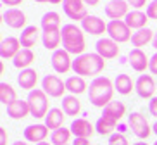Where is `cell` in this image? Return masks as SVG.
<instances>
[{"label": "cell", "instance_id": "12", "mask_svg": "<svg viewBox=\"0 0 157 145\" xmlns=\"http://www.w3.org/2000/svg\"><path fill=\"white\" fill-rule=\"evenodd\" d=\"M81 29H83L85 33H90V35L98 36V35L107 33V24L104 23L98 16H90L88 14L86 17L81 21Z\"/></svg>", "mask_w": 157, "mask_h": 145}, {"label": "cell", "instance_id": "27", "mask_svg": "<svg viewBox=\"0 0 157 145\" xmlns=\"http://www.w3.org/2000/svg\"><path fill=\"white\" fill-rule=\"evenodd\" d=\"M31 62H35V54H33L31 48H21V52L14 57V66L21 71L28 69Z\"/></svg>", "mask_w": 157, "mask_h": 145}, {"label": "cell", "instance_id": "30", "mask_svg": "<svg viewBox=\"0 0 157 145\" xmlns=\"http://www.w3.org/2000/svg\"><path fill=\"white\" fill-rule=\"evenodd\" d=\"M66 88L73 95H79V93H83V92H86V81H85V78H81L78 74L69 76L66 80Z\"/></svg>", "mask_w": 157, "mask_h": 145}, {"label": "cell", "instance_id": "22", "mask_svg": "<svg viewBox=\"0 0 157 145\" xmlns=\"http://www.w3.org/2000/svg\"><path fill=\"white\" fill-rule=\"evenodd\" d=\"M36 81H38V73L35 69H31V67L21 71V73H19V76H17L19 86H21L23 90H28V92H33V90H35Z\"/></svg>", "mask_w": 157, "mask_h": 145}, {"label": "cell", "instance_id": "24", "mask_svg": "<svg viewBox=\"0 0 157 145\" xmlns=\"http://www.w3.org/2000/svg\"><path fill=\"white\" fill-rule=\"evenodd\" d=\"M116 126H117V121L109 116H104V114L95 123V130H97L98 135H114L112 131L116 130Z\"/></svg>", "mask_w": 157, "mask_h": 145}, {"label": "cell", "instance_id": "38", "mask_svg": "<svg viewBox=\"0 0 157 145\" xmlns=\"http://www.w3.org/2000/svg\"><path fill=\"white\" fill-rule=\"evenodd\" d=\"M148 69L152 74H157V52L150 57V62H148Z\"/></svg>", "mask_w": 157, "mask_h": 145}, {"label": "cell", "instance_id": "36", "mask_svg": "<svg viewBox=\"0 0 157 145\" xmlns=\"http://www.w3.org/2000/svg\"><path fill=\"white\" fill-rule=\"evenodd\" d=\"M147 16H148V19H155L157 21V0H152L147 5Z\"/></svg>", "mask_w": 157, "mask_h": 145}, {"label": "cell", "instance_id": "52", "mask_svg": "<svg viewBox=\"0 0 157 145\" xmlns=\"http://www.w3.org/2000/svg\"><path fill=\"white\" fill-rule=\"evenodd\" d=\"M109 2H111V0H109Z\"/></svg>", "mask_w": 157, "mask_h": 145}, {"label": "cell", "instance_id": "23", "mask_svg": "<svg viewBox=\"0 0 157 145\" xmlns=\"http://www.w3.org/2000/svg\"><path fill=\"white\" fill-rule=\"evenodd\" d=\"M38 38H40V29L36 26H26L23 29V33H21V36H19V42H21V47L31 48V47H35Z\"/></svg>", "mask_w": 157, "mask_h": 145}, {"label": "cell", "instance_id": "41", "mask_svg": "<svg viewBox=\"0 0 157 145\" xmlns=\"http://www.w3.org/2000/svg\"><path fill=\"white\" fill-rule=\"evenodd\" d=\"M0 145H7V131H5V128H0Z\"/></svg>", "mask_w": 157, "mask_h": 145}, {"label": "cell", "instance_id": "20", "mask_svg": "<svg viewBox=\"0 0 157 145\" xmlns=\"http://www.w3.org/2000/svg\"><path fill=\"white\" fill-rule=\"evenodd\" d=\"M124 23L131 29H136L138 31V29L147 28L148 16H147V12H142V10H129V14L124 17Z\"/></svg>", "mask_w": 157, "mask_h": 145}, {"label": "cell", "instance_id": "40", "mask_svg": "<svg viewBox=\"0 0 157 145\" xmlns=\"http://www.w3.org/2000/svg\"><path fill=\"white\" fill-rule=\"evenodd\" d=\"M4 5H10V9H16V5H21L23 0H2Z\"/></svg>", "mask_w": 157, "mask_h": 145}, {"label": "cell", "instance_id": "44", "mask_svg": "<svg viewBox=\"0 0 157 145\" xmlns=\"http://www.w3.org/2000/svg\"><path fill=\"white\" fill-rule=\"evenodd\" d=\"M152 45H154V48L157 50V33L154 35V40H152Z\"/></svg>", "mask_w": 157, "mask_h": 145}, {"label": "cell", "instance_id": "1", "mask_svg": "<svg viewBox=\"0 0 157 145\" xmlns=\"http://www.w3.org/2000/svg\"><path fill=\"white\" fill-rule=\"evenodd\" d=\"M114 83L105 76H98L90 83V90H88V98L95 107L105 109L109 104L112 102V95H114Z\"/></svg>", "mask_w": 157, "mask_h": 145}, {"label": "cell", "instance_id": "14", "mask_svg": "<svg viewBox=\"0 0 157 145\" xmlns=\"http://www.w3.org/2000/svg\"><path fill=\"white\" fill-rule=\"evenodd\" d=\"M95 48H97V54L104 59H114L119 55V45L111 38H100Z\"/></svg>", "mask_w": 157, "mask_h": 145}, {"label": "cell", "instance_id": "11", "mask_svg": "<svg viewBox=\"0 0 157 145\" xmlns=\"http://www.w3.org/2000/svg\"><path fill=\"white\" fill-rule=\"evenodd\" d=\"M129 14V4L126 0H111L105 5V16L111 21H117L123 19Z\"/></svg>", "mask_w": 157, "mask_h": 145}, {"label": "cell", "instance_id": "21", "mask_svg": "<svg viewBox=\"0 0 157 145\" xmlns=\"http://www.w3.org/2000/svg\"><path fill=\"white\" fill-rule=\"evenodd\" d=\"M64 121H66L64 111H62V109H57V107L50 109L48 114L45 116V126L48 128V130H52V131L62 128L64 126Z\"/></svg>", "mask_w": 157, "mask_h": 145}, {"label": "cell", "instance_id": "15", "mask_svg": "<svg viewBox=\"0 0 157 145\" xmlns=\"http://www.w3.org/2000/svg\"><path fill=\"white\" fill-rule=\"evenodd\" d=\"M19 52H21V42H19V38L7 36L2 40V43H0V57L2 59H14Z\"/></svg>", "mask_w": 157, "mask_h": 145}, {"label": "cell", "instance_id": "35", "mask_svg": "<svg viewBox=\"0 0 157 145\" xmlns=\"http://www.w3.org/2000/svg\"><path fill=\"white\" fill-rule=\"evenodd\" d=\"M109 145H129V142L123 133H114L109 136Z\"/></svg>", "mask_w": 157, "mask_h": 145}, {"label": "cell", "instance_id": "19", "mask_svg": "<svg viewBox=\"0 0 157 145\" xmlns=\"http://www.w3.org/2000/svg\"><path fill=\"white\" fill-rule=\"evenodd\" d=\"M128 61H129V64H131V67H133L135 71H138V73H143V71L148 67V62H150L142 48H133V50L128 54Z\"/></svg>", "mask_w": 157, "mask_h": 145}, {"label": "cell", "instance_id": "3", "mask_svg": "<svg viewBox=\"0 0 157 145\" xmlns=\"http://www.w3.org/2000/svg\"><path fill=\"white\" fill-rule=\"evenodd\" d=\"M105 67V59L95 54H83V55L76 57L73 61V71L78 76H97L100 74Z\"/></svg>", "mask_w": 157, "mask_h": 145}, {"label": "cell", "instance_id": "17", "mask_svg": "<svg viewBox=\"0 0 157 145\" xmlns=\"http://www.w3.org/2000/svg\"><path fill=\"white\" fill-rule=\"evenodd\" d=\"M2 19H4V23L9 28H14V29H21L26 24V16H24L23 10L19 9H7L4 12V16H2Z\"/></svg>", "mask_w": 157, "mask_h": 145}, {"label": "cell", "instance_id": "9", "mask_svg": "<svg viewBox=\"0 0 157 145\" xmlns=\"http://www.w3.org/2000/svg\"><path fill=\"white\" fill-rule=\"evenodd\" d=\"M62 9H64L66 16L73 21H83L88 16L86 12V5H85L83 0H64L62 2Z\"/></svg>", "mask_w": 157, "mask_h": 145}, {"label": "cell", "instance_id": "25", "mask_svg": "<svg viewBox=\"0 0 157 145\" xmlns=\"http://www.w3.org/2000/svg\"><path fill=\"white\" fill-rule=\"evenodd\" d=\"M42 29H43V33H47V31H60V16L57 14V12H54V10L43 14Z\"/></svg>", "mask_w": 157, "mask_h": 145}, {"label": "cell", "instance_id": "29", "mask_svg": "<svg viewBox=\"0 0 157 145\" xmlns=\"http://www.w3.org/2000/svg\"><path fill=\"white\" fill-rule=\"evenodd\" d=\"M114 88L117 90V93L128 95V93H131V90L135 88V83L128 74H117L116 80H114Z\"/></svg>", "mask_w": 157, "mask_h": 145}, {"label": "cell", "instance_id": "45", "mask_svg": "<svg viewBox=\"0 0 157 145\" xmlns=\"http://www.w3.org/2000/svg\"><path fill=\"white\" fill-rule=\"evenodd\" d=\"M48 2H50V4H62L64 0H48Z\"/></svg>", "mask_w": 157, "mask_h": 145}, {"label": "cell", "instance_id": "42", "mask_svg": "<svg viewBox=\"0 0 157 145\" xmlns=\"http://www.w3.org/2000/svg\"><path fill=\"white\" fill-rule=\"evenodd\" d=\"M73 145H92V143H90V138H74Z\"/></svg>", "mask_w": 157, "mask_h": 145}, {"label": "cell", "instance_id": "13", "mask_svg": "<svg viewBox=\"0 0 157 145\" xmlns=\"http://www.w3.org/2000/svg\"><path fill=\"white\" fill-rule=\"evenodd\" d=\"M95 131H97L95 126L85 117H78L71 123V133L74 135V138H90Z\"/></svg>", "mask_w": 157, "mask_h": 145}, {"label": "cell", "instance_id": "48", "mask_svg": "<svg viewBox=\"0 0 157 145\" xmlns=\"http://www.w3.org/2000/svg\"><path fill=\"white\" fill-rule=\"evenodd\" d=\"M36 145H52V143H48V142H42V143H36Z\"/></svg>", "mask_w": 157, "mask_h": 145}, {"label": "cell", "instance_id": "46", "mask_svg": "<svg viewBox=\"0 0 157 145\" xmlns=\"http://www.w3.org/2000/svg\"><path fill=\"white\" fill-rule=\"evenodd\" d=\"M152 131H154V133H155V135H157V121L154 123V126H152Z\"/></svg>", "mask_w": 157, "mask_h": 145}, {"label": "cell", "instance_id": "26", "mask_svg": "<svg viewBox=\"0 0 157 145\" xmlns=\"http://www.w3.org/2000/svg\"><path fill=\"white\" fill-rule=\"evenodd\" d=\"M154 35H155V33H154L150 28L138 29V31L133 33V36H131V45H133L135 48L145 47L148 42H152V40H154Z\"/></svg>", "mask_w": 157, "mask_h": 145}, {"label": "cell", "instance_id": "50", "mask_svg": "<svg viewBox=\"0 0 157 145\" xmlns=\"http://www.w3.org/2000/svg\"><path fill=\"white\" fill-rule=\"evenodd\" d=\"M35 2H40V4H45V2H48V0H35Z\"/></svg>", "mask_w": 157, "mask_h": 145}, {"label": "cell", "instance_id": "51", "mask_svg": "<svg viewBox=\"0 0 157 145\" xmlns=\"http://www.w3.org/2000/svg\"><path fill=\"white\" fill-rule=\"evenodd\" d=\"M154 145H157V140H155V142H154Z\"/></svg>", "mask_w": 157, "mask_h": 145}, {"label": "cell", "instance_id": "33", "mask_svg": "<svg viewBox=\"0 0 157 145\" xmlns=\"http://www.w3.org/2000/svg\"><path fill=\"white\" fill-rule=\"evenodd\" d=\"M71 128H59V130L56 131H52V135H50V142L52 145H67L71 140Z\"/></svg>", "mask_w": 157, "mask_h": 145}, {"label": "cell", "instance_id": "49", "mask_svg": "<svg viewBox=\"0 0 157 145\" xmlns=\"http://www.w3.org/2000/svg\"><path fill=\"white\" fill-rule=\"evenodd\" d=\"M133 145H148V143H145V142H138V143H133Z\"/></svg>", "mask_w": 157, "mask_h": 145}, {"label": "cell", "instance_id": "6", "mask_svg": "<svg viewBox=\"0 0 157 145\" xmlns=\"http://www.w3.org/2000/svg\"><path fill=\"white\" fill-rule=\"evenodd\" d=\"M107 35L111 40H114L116 43H124L129 42L133 33H131V28L124 23V19H117V21H111L107 24Z\"/></svg>", "mask_w": 157, "mask_h": 145}, {"label": "cell", "instance_id": "37", "mask_svg": "<svg viewBox=\"0 0 157 145\" xmlns=\"http://www.w3.org/2000/svg\"><path fill=\"white\" fill-rule=\"evenodd\" d=\"M131 7H133L135 10H140L142 7H145L147 5V0H126Z\"/></svg>", "mask_w": 157, "mask_h": 145}, {"label": "cell", "instance_id": "2", "mask_svg": "<svg viewBox=\"0 0 157 145\" xmlns=\"http://www.w3.org/2000/svg\"><path fill=\"white\" fill-rule=\"evenodd\" d=\"M60 35H62V47H64L66 52H69L71 55H76V57L83 55L85 48H86L83 29L78 28L76 24L69 23L62 26Z\"/></svg>", "mask_w": 157, "mask_h": 145}, {"label": "cell", "instance_id": "7", "mask_svg": "<svg viewBox=\"0 0 157 145\" xmlns=\"http://www.w3.org/2000/svg\"><path fill=\"white\" fill-rule=\"evenodd\" d=\"M42 90L45 92L48 97H62L66 88V81H62L59 76L56 74H47L42 80Z\"/></svg>", "mask_w": 157, "mask_h": 145}, {"label": "cell", "instance_id": "34", "mask_svg": "<svg viewBox=\"0 0 157 145\" xmlns=\"http://www.w3.org/2000/svg\"><path fill=\"white\" fill-rule=\"evenodd\" d=\"M16 100H17V95H16V90L12 88V85L0 83V102L4 105H10Z\"/></svg>", "mask_w": 157, "mask_h": 145}, {"label": "cell", "instance_id": "8", "mask_svg": "<svg viewBox=\"0 0 157 145\" xmlns=\"http://www.w3.org/2000/svg\"><path fill=\"white\" fill-rule=\"evenodd\" d=\"M52 67L56 69V73L59 74H66L73 69V59H71V54L66 52L64 48H57L54 54H52Z\"/></svg>", "mask_w": 157, "mask_h": 145}, {"label": "cell", "instance_id": "5", "mask_svg": "<svg viewBox=\"0 0 157 145\" xmlns=\"http://www.w3.org/2000/svg\"><path fill=\"white\" fill-rule=\"evenodd\" d=\"M128 124L129 128H131V131H133V135L136 136V138H140V140H145V138H148V136L152 135V126L148 124L147 117L143 116L142 113H131L128 116Z\"/></svg>", "mask_w": 157, "mask_h": 145}, {"label": "cell", "instance_id": "10", "mask_svg": "<svg viewBox=\"0 0 157 145\" xmlns=\"http://www.w3.org/2000/svg\"><path fill=\"white\" fill-rule=\"evenodd\" d=\"M135 90H136L138 97L142 98H154V93L157 90V83L154 81V78L150 74H142L136 80V83H135Z\"/></svg>", "mask_w": 157, "mask_h": 145}, {"label": "cell", "instance_id": "28", "mask_svg": "<svg viewBox=\"0 0 157 145\" xmlns=\"http://www.w3.org/2000/svg\"><path fill=\"white\" fill-rule=\"evenodd\" d=\"M62 111L66 116H78L81 111V102L76 98V95H67L62 98Z\"/></svg>", "mask_w": 157, "mask_h": 145}, {"label": "cell", "instance_id": "4", "mask_svg": "<svg viewBox=\"0 0 157 145\" xmlns=\"http://www.w3.org/2000/svg\"><path fill=\"white\" fill-rule=\"evenodd\" d=\"M28 104H29V111H31V116L36 117V119H45V116L48 114V95L43 92L42 88H35L33 92H29L28 95Z\"/></svg>", "mask_w": 157, "mask_h": 145}, {"label": "cell", "instance_id": "16", "mask_svg": "<svg viewBox=\"0 0 157 145\" xmlns=\"http://www.w3.org/2000/svg\"><path fill=\"white\" fill-rule=\"evenodd\" d=\"M47 135H48V128L45 126V124H29V126H26V130H24V138L28 142H31V143H42V142H45Z\"/></svg>", "mask_w": 157, "mask_h": 145}, {"label": "cell", "instance_id": "32", "mask_svg": "<svg viewBox=\"0 0 157 145\" xmlns=\"http://www.w3.org/2000/svg\"><path fill=\"white\" fill-rule=\"evenodd\" d=\"M104 116H109V117H112V119H116V121H119L123 116H126V105L123 102L112 100V102L104 109Z\"/></svg>", "mask_w": 157, "mask_h": 145}, {"label": "cell", "instance_id": "39", "mask_svg": "<svg viewBox=\"0 0 157 145\" xmlns=\"http://www.w3.org/2000/svg\"><path fill=\"white\" fill-rule=\"evenodd\" d=\"M148 111L152 114L154 117H157V97L150 98V102H148Z\"/></svg>", "mask_w": 157, "mask_h": 145}, {"label": "cell", "instance_id": "31", "mask_svg": "<svg viewBox=\"0 0 157 145\" xmlns=\"http://www.w3.org/2000/svg\"><path fill=\"white\" fill-rule=\"evenodd\" d=\"M42 42H43V47L48 48V50H57V47L60 45L62 42V35L60 31H47L42 33Z\"/></svg>", "mask_w": 157, "mask_h": 145}, {"label": "cell", "instance_id": "43", "mask_svg": "<svg viewBox=\"0 0 157 145\" xmlns=\"http://www.w3.org/2000/svg\"><path fill=\"white\" fill-rule=\"evenodd\" d=\"M85 5H90V7H95V5L100 4V0H83Z\"/></svg>", "mask_w": 157, "mask_h": 145}, {"label": "cell", "instance_id": "18", "mask_svg": "<svg viewBox=\"0 0 157 145\" xmlns=\"http://www.w3.org/2000/svg\"><path fill=\"white\" fill-rule=\"evenodd\" d=\"M31 111H29V104L28 100H16L10 105H7V116L10 119H24L26 116H29Z\"/></svg>", "mask_w": 157, "mask_h": 145}, {"label": "cell", "instance_id": "47", "mask_svg": "<svg viewBox=\"0 0 157 145\" xmlns=\"http://www.w3.org/2000/svg\"><path fill=\"white\" fill-rule=\"evenodd\" d=\"M12 145H28V143H24V142H16V143H12Z\"/></svg>", "mask_w": 157, "mask_h": 145}]
</instances>
